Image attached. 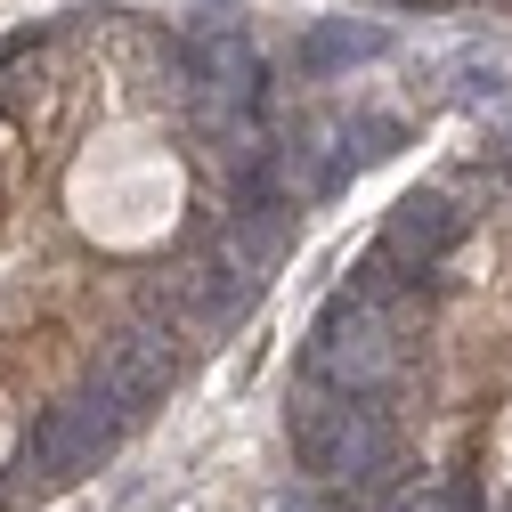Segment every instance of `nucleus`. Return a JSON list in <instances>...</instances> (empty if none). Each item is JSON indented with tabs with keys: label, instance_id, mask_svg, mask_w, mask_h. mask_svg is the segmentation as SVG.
<instances>
[{
	"label": "nucleus",
	"instance_id": "obj_3",
	"mask_svg": "<svg viewBox=\"0 0 512 512\" xmlns=\"http://www.w3.org/2000/svg\"><path fill=\"white\" fill-rule=\"evenodd\" d=\"M90 358L122 366L131 382H147V391H171V382H179V326H171V317H155V309H122V317H106V326H98Z\"/></svg>",
	"mask_w": 512,
	"mask_h": 512
},
{
	"label": "nucleus",
	"instance_id": "obj_2",
	"mask_svg": "<svg viewBox=\"0 0 512 512\" xmlns=\"http://www.w3.org/2000/svg\"><path fill=\"white\" fill-rule=\"evenodd\" d=\"M350 293L358 301H374L382 317H391V326H423V317L456 293V277H447V261H415V252H399L391 236H374L358 261H350Z\"/></svg>",
	"mask_w": 512,
	"mask_h": 512
},
{
	"label": "nucleus",
	"instance_id": "obj_8",
	"mask_svg": "<svg viewBox=\"0 0 512 512\" xmlns=\"http://www.w3.org/2000/svg\"><path fill=\"white\" fill-rule=\"evenodd\" d=\"M391 512H456V504H447V480H439V472H415V480L391 496Z\"/></svg>",
	"mask_w": 512,
	"mask_h": 512
},
{
	"label": "nucleus",
	"instance_id": "obj_6",
	"mask_svg": "<svg viewBox=\"0 0 512 512\" xmlns=\"http://www.w3.org/2000/svg\"><path fill=\"white\" fill-rule=\"evenodd\" d=\"M366 57H391V33H382V25L317 17V25L293 41V74H301V82H334L342 66H366Z\"/></svg>",
	"mask_w": 512,
	"mask_h": 512
},
{
	"label": "nucleus",
	"instance_id": "obj_1",
	"mask_svg": "<svg viewBox=\"0 0 512 512\" xmlns=\"http://www.w3.org/2000/svg\"><path fill=\"white\" fill-rule=\"evenodd\" d=\"M293 374L309 382H334L342 399H391L399 382H407V326H391L374 301H358L350 285L309 317V334H301V358Z\"/></svg>",
	"mask_w": 512,
	"mask_h": 512
},
{
	"label": "nucleus",
	"instance_id": "obj_12",
	"mask_svg": "<svg viewBox=\"0 0 512 512\" xmlns=\"http://www.w3.org/2000/svg\"><path fill=\"white\" fill-rule=\"evenodd\" d=\"M204 9H212V0H204Z\"/></svg>",
	"mask_w": 512,
	"mask_h": 512
},
{
	"label": "nucleus",
	"instance_id": "obj_11",
	"mask_svg": "<svg viewBox=\"0 0 512 512\" xmlns=\"http://www.w3.org/2000/svg\"><path fill=\"white\" fill-rule=\"evenodd\" d=\"M277 512H309V504H277Z\"/></svg>",
	"mask_w": 512,
	"mask_h": 512
},
{
	"label": "nucleus",
	"instance_id": "obj_7",
	"mask_svg": "<svg viewBox=\"0 0 512 512\" xmlns=\"http://www.w3.org/2000/svg\"><path fill=\"white\" fill-rule=\"evenodd\" d=\"M399 147H407V122H399V114H350V122H342V147L326 155L317 196H334L350 171H366V163H382V155H399Z\"/></svg>",
	"mask_w": 512,
	"mask_h": 512
},
{
	"label": "nucleus",
	"instance_id": "obj_5",
	"mask_svg": "<svg viewBox=\"0 0 512 512\" xmlns=\"http://www.w3.org/2000/svg\"><path fill=\"white\" fill-rule=\"evenodd\" d=\"M342 423H350V399L334 391V382H309V374H293V391H285V439H293V464H301V472H317V480L334 472Z\"/></svg>",
	"mask_w": 512,
	"mask_h": 512
},
{
	"label": "nucleus",
	"instance_id": "obj_9",
	"mask_svg": "<svg viewBox=\"0 0 512 512\" xmlns=\"http://www.w3.org/2000/svg\"><path fill=\"white\" fill-rule=\"evenodd\" d=\"M488 155H496V163H512V122H504V131H488Z\"/></svg>",
	"mask_w": 512,
	"mask_h": 512
},
{
	"label": "nucleus",
	"instance_id": "obj_10",
	"mask_svg": "<svg viewBox=\"0 0 512 512\" xmlns=\"http://www.w3.org/2000/svg\"><path fill=\"white\" fill-rule=\"evenodd\" d=\"M9 504H17V496H9V488H0V512H9Z\"/></svg>",
	"mask_w": 512,
	"mask_h": 512
},
{
	"label": "nucleus",
	"instance_id": "obj_4",
	"mask_svg": "<svg viewBox=\"0 0 512 512\" xmlns=\"http://www.w3.org/2000/svg\"><path fill=\"white\" fill-rule=\"evenodd\" d=\"M382 236L399 252H415V261H456V244L472 236V204L456 187H407L391 204V220H382Z\"/></svg>",
	"mask_w": 512,
	"mask_h": 512
}]
</instances>
